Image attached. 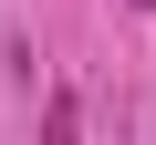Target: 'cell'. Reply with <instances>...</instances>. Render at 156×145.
Returning <instances> with one entry per match:
<instances>
[{
	"label": "cell",
	"mask_w": 156,
	"mask_h": 145,
	"mask_svg": "<svg viewBox=\"0 0 156 145\" xmlns=\"http://www.w3.org/2000/svg\"><path fill=\"white\" fill-rule=\"evenodd\" d=\"M73 124H83V104H73V93H52V104H42V135H52V145H73Z\"/></svg>",
	"instance_id": "6da1fadb"
}]
</instances>
